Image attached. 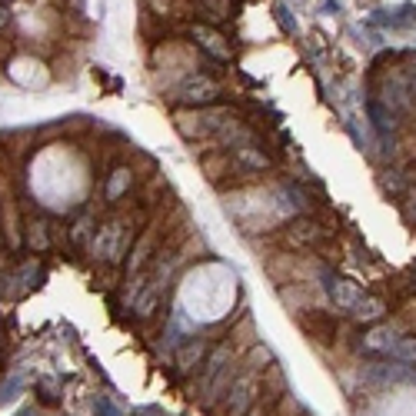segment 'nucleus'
<instances>
[{
  "mask_svg": "<svg viewBox=\"0 0 416 416\" xmlns=\"http://www.w3.org/2000/svg\"><path fill=\"white\" fill-rule=\"evenodd\" d=\"M217 94L220 90H217V83L210 77H190L187 83L177 90V100H184V103H210Z\"/></svg>",
  "mask_w": 416,
  "mask_h": 416,
  "instance_id": "f03ea898",
  "label": "nucleus"
},
{
  "mask_svg": "<svg viewBox=\"0 0 416 416\" xmlns=\"http://www.w3.org/2000/svg\"><path fill=\"white\" fill-rule=\"evenodd\" d=\"M200 353H204V343H193V346H190L187 353L180 357V366H184V370H190V366H193V359L200 357Z\"/></svg>",
  "mask_w": 416,
  "mask_h": 416,
  "instance_id": "1a4fd4ad",
  "label": "nucleus"
},
{
  "mask_svg": "<svg viewBox=\"0 0 416 416\" xmlns=\"http://www.w3.org/2000/svg\"><path fill=\"white\" fill-rule=\"evenodd\" d=\"M377 416H416V390L413 386H399L390 397H383L377 406Z\"/></svg>",
  "mask_w": 416,
  "mask_h": 416,
  "instance_id": "f257e3e1",
  "label": "nucleus"
},
{
  "mask_svg": "<svg viewBox=\"0 0 416 416\" xmlns=\"http://www.w3.org/2000/svg\"><path fill=\"white\" fill-rule=\"evenodd\" d=\"M253 416H260V413H253Z\"/></svg>",
  "mask_w": 416,
  "mask_h": 416,
  "instance_id": "ddd939ff",
  "label": "nucleus"
},
{
  "mask_svg": "<svg viewBox=\"0 0 416 416\" xmlns=\"http://www.w3.org/2000/svg\"><path fill=\"white\" fill-rule=\"evenodd\" d=\"M3 23H7V10H0V27H3Z\"/></svg>",
  "mask_w": 416,
  "mask_h": 416,
  "instance_id": "f8f14e48",
  "label": "nucleus"
},
{
  "mask_svg": "<svg viewBox=\"0 0 416 416\" xmlns=\"http://www.w3.org/2000/svg\"><path fill=\"white\" fill-rule=\"evenodd\" d=\"M277 14H280V23H284L286 30H297V23H293V20H290V10H284V7H280V10H277Z\"/></svg>",
  "mask_w": 416,
  "mask_h": 416,
  "instance_id": "9b49d317",
  "label": "nucleus"
},
{
  "mask_svg": "<svg viewBox=\"0 0 416 416\" xmlns=\"http://www.w3.org/2000/svg\"><path fill=\"white\" fill-rule=\"evenodd\" d=\"M353 313H357V320H377V317H383V300H377V297L359 300L353 306Z\"/></svg>",
  "mask_w": 416,
  "mask_h": 416,
  "instance_id": "20e7f679",
  "label": "nucleus"
},
{
  "mask_svg": "<svg viewBox=\"0 0 416 416\" xmlns=\"http://www.w3.org/2000/svg\"><path fill=\"white\" fill-rule=\"evenodd\" d=\"M197 37L204 40V47H207L210 54H217V57H230V50L224 47V40L217 37V34H210V30H204V27H197Z\"/></svg>",
  "mask_w": 416,
  "mask_h": 416,
  "instance_id": "39448f33",
  "label": "nucleus"
},
{
  "mask_svg": "<svg viewBox=\"0 0 416 416\" xmlns=\"http://www.w3.org/2000/svg\"><path fill=\"white\" fill-rule=\"evenodd\" d=\"M127 187H130V173H127V170H117L114 180H110V190H107V193H110V200H117V197H120V193H123Z\"/></svg>",
  "mask_w": 416,
  "mask_h": 416,
  "instance_id": "6e6552de",
  "label": "nucleus"
},
{
  "mask_svg": "<svg viewBox=\"0 0 416 416\" xmlns=\"http://www.w3.org/2000/svg\"><path fill=\"white\" fill-rule=\"evenodd\" d=\"M393 353H397L399 363H416V340H413V337H403V340H397Z\"/></svg>",
  "mask_w": 416,
  "mask_h": 416,
  "instance_id": "0eeeda50",
  "label": "nucleus"
},
{
  "mask_svg": "<svg viewBox=\"0 0 416 416\" xmlns=\"http://www.w3.org/2000/svg\"><path fill=\"white\" fill-rule=\"evenodd\" d=\"M406 83H410V90L416 94V54L410 57V70H406Z\"/></svg>",
  "mask_w": 416,
  "mask_h": 416,
  "instance_id": "9d476101",
  "label": "nucleus"
},
{
  "mask_svg": "<svg viewBox=\"0 0 416 416\" xmlns=\"http://www.w3.org/2000/svg\"><path fill=\"white\" fill-rule=\"evenodd\" d=\"M330 293H333L337 306H343V310H353V306L363 300V293H359V286L353 284V280H333V284H330Z\"/></svg>",
  "mask_w": 416,
  "mask_h": 416,
  "instance_id": "7ed1b4c3",
  "label": "nucleus"
},
{
  "mask_svg": "<svg viewBox=\"0 0 416 416\" xmlns=\"http://www.w3.org/2000/svg\"><path fill=\"white\" fill-rule=\"evenodd\" d=\"M366 346H373V350H393V346H397V337H393L390 330H373V333L366 337Z\"/></svg>",
  "mask_w": 416,
  "mask_h": 416,
  "instance_id": "423d86ee",
  "label": "nucleus"
}]
</instances>
